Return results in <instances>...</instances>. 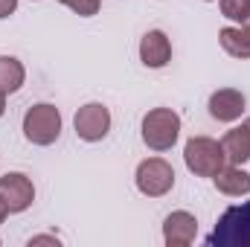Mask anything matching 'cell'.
I'll list each match as a JSON object with an SVG mask.
<instances>
[{
  "label": "cell",
  "mask_w": 250,
  "mask_h": 247,
  "mask_svg": "<svg viewBox=\"0 0 250 247\" xmlns=\"http://www.w3.org/2000/svg\"><path fill=\"white\" fill-rule=\"evenodd\" d=\"M209 247H250V201L224 209L215 230L207 239Z\"/></svg>",
  "instance_id": "cell-1"
},
{
  "label": "cell",
  "mask_w": 250,
  "mask_h": 247,
  "mask_svg": "<svg viewBox=\"0 0 250 247\" xmlns=\"http://www.w3.org/2000/svg\"><path fill=\"white\" fill-rule=\"evenodd\" d=\"M181 117L172 108H154L143 117V143L154 151H169L178 143Z\"/></svg>",
  "instance_id": "cell-2"
},
{
  "label": "cell",
  "mask_w": 250,
  "mask_h": 247,
  "mask_svg": "<svg viewBox=\"0 0 250 247\" xmlns=\"http://www.w3.org/2000/svg\"><path fill=\"white\" fill-rule=\"evenodd\" d=\"M184 160H187V169L198 178H215L227 163L221 143L209 137H192L184 148Z\"/></svg>",
  "instance_id": "cell-3"
},
{
  "label": "cell",
  "mask_w": 250,
  "mask_h": 247,
  "mask_svg": "<svg viewBox=\"0 0 250 247\" xmlns=\"http://www.w3.org/2000/svg\"><path fill=\"white\" fill-rule=\"evenodd\" d=\"M62 134V114L56 105L41 102L23 114V137L35 145H53Z\"/></svg>",
  "instance_id": "cell-4"
},
{
  "label": "cell",
  "mask_w": 250,
  "mask_h": 247,
  "mask_svg": "<svg viewBox=\"0 0 250 247\" xmlns=\"http://www.w3.org/2000/svg\"><path fill=\"white\" fill-rule=\"evenodd\" d=\"M175 186V169L163 157H148L137 166V189L148 198H163Z\"/></svg>",
  "instance_id": "cell-5"
},
{
  "label": "cell",
  "mask_w": 250,
  "mask_h": 247,
  "mask_svg": "<svg viewBox=\"0 0 250 247\" xmlns=\"http://www.w3.org/2000/svg\"><path fill=\"white\" fill-rule=\"evenodd\" d=\"M76 125V134L84 140V143H99L108 131H111V111L99 102H87L76 111L73 117Z\"/></svg>",
  "instance_id": "cell-6"
},
{
  "label": "cell",
  "mask_w": 250,
  "mask_h": 247,
  "mask_svg": "<svg viewBox=\"0 0 250 247\" xmlns=\"http://www.w3.org/2000/svg\"><path fill=\"white\" fill-rule=\"evenodd\" d=\"M0 201L6 204L9 212H23L35 201V186H32V181L26 175L9 172V175L0 178Z\"/></svg>",
  "instance_id": "cell-7"
},
{
  "label": "cell",
  "mask_w": 250,
  "mask_h": 247,
  "mask_svg": "<svg viewBox=\"0 0 250 247\" xmlns=\"http://www.w3.org/2000/svg\"><path fill=\"white\" fill-rule=\"evenodd\" d=\"M195 236H198V221H195L192 212L178 209V212L166 215V221H163V239H166L169 247H187L195 242Z\"/></svg>",
  "instance_id": "cell-8"
},
{
  "label": "cell",
  "mask_w": 250,
  "mask_h": 247,
  "mask_svg": "<svg viewBox=\"0 0 250 247\" xmlns=\"http://www.w3.org/2000/svg\"><path fill=\"white\" fill-rule=\"evenodd\" d=\"M169 59H172V41L166 38V32H160V29L146 32L140 41V62L151 70H160L169 64Z\"/></svg>",
  "instance_id": "cell-9"
},
{
  "label": "cell",
  "mask_w": 250,
  "mask_h": 247,
  "mask_svg": "<svg viewBox=\"0 0 250 247\" xmlns=\"http://www.w3.org/2000/svg\"><path fill=\"white\" fill-rule=\"evenodd\" d=\"M245 114V96L233 87H221L209 96V117L218 123H236Z\"/></svg>",
  "instance_id": "cell-10"
},
{
  "label": "cell",
  "mask_w": 250,
  "mask_h": 247,
  "mask_svg": "<svg viewBox=\"0 0 250 247\" xmlns=\"http://www.w3.org/2000/svg\"><path fill=\"white\" fill-rule=\"evenodd\" d=\"M221 148H224V157L227 163L233 166H242L250 160V131L248 125H239V128H230L221 140Z\"/></svg>",
  "instance_id": "cell-11"
},
{
  "label": "cell",
  "mask_w": 250,
  "mask_h": 247,
  "mask_svg": "<svg viewBox=\"0 0 250 247\" xmlns=\"http://www.w3.org/2000/svg\"><path fill=\"white\" fill-rule=\"evenodd\" d=\"M215 189L218 192H224V195H233V198H239V195H248L250 192V175L242 169V166H224L215 178Z\"/></svg>",
  "instance_id": "cell-12"
},
{
  "label": "cell",
  "mask_w": 250,
  "mask_h": 247,
  "mask_svg": "<svg viewBox=\"0 0 250 247\" xmlns=\"http://www.w3.org/2000/svg\"><path fill=\"white\" fill-rule=\"evenodd\" d=\"M218 41L224 53H230L233 59H250V35L242 26H224L218 32Z\"/></svg>",
  "instance_id": "cell-13"
},
{
  "label": "cell",
  "mask_w": 250,
  "mask_h": 247,
  "mask_svg": "<svg viewBox=\"0 0 250 247\" xmlns=\"http://www.w3.org/2000/svg\"><path fill=\"white\" fill-rule=\"evenodd\" d=\"M23 79H26V70L23 64L18 62L15 56H0V87L6 93H15L23 87Z\"/></svg>",
  "instance_id": "cell-14"
},
{
  "label": "cell",
  "mask_w": 250,
  "mask_h": 247,
  "mask_svg": "<svg viewBox=\"0 0 250 247\" xmlns=\"http://www.w3.org/2000/svg\"><path fill=\"white\" fill-rule=\"evenodd\" d=\"M221 15L227 21L245 23L250 18V0H221Z\"/></svg>",
  "instance_id": "cell-15"
},
{
  "label": "cell",
  "mask_w": 250,
  "mask_h": 247,
  "mask_svg": "<svg viewBox=\"0 0 250 247\" xmlns=\"http://www.w3.org/2000/svg\"><path fill=\"white\" fill-rule=\"evenodd\" d=\"M59 3H64L67 9H73L82 18H90V15L99 12V0H59Z\"/></svg>",
  "instance_id": "cell-16"
},
{
  "label": "cell",
  "mask_w": 250,
  "mask_h": 247,
  "mask_svg": "<svg viewBox=\"0 0 250 247\" xmlns=\"http://www.w3.org/2000/svg\"><path fill=\"white\" fill-rule=\"evenodd\" d=\"M18 9V0H0V18H9Z\"/></svg>",
  "instance_id": "cell-17"
},
{
  "label": "cell",
  "mask_w": 250,
  "mask_h": 247,
  "mask_svg": "<svg viewBox=\"0 0 250 247\" xmlns=\"http://www.w3.org/2000/svg\"><path fill=\"white\" fill-rule=\"evenodd\" d=\"M41 242H50V245H59V239H53V236H35L29 245H41Z\"/></svg>",
  "instance_id": "cell-18"
},
{
  "label": "cell",
  "mask_w": 250,
  "mask_h": 247,
  "mask_svg": "<svg viewBox=\"0 0 250 247\" xmlns=\"http://www.w3.org/2000/svg\"><path fill=\"white\" fill-rule=\"evenodd\" d=\"M3 114H6V90L0 87V117H3Z\"/></svg>",
  "instance_id": "cell-19"
},
{
  "label": "cell",
  "mask_w": 250,
  "mask_h": 247,
  "mask_svg": "<svg viewBox=\"0 0 250 247\" xmlns=\"http://www.w3.org/2000/svg\"><path fill=\"white\" fill-rule=\"evenodd\" d=\"M6 215H9V209H6V204L0 201V224H3V218H6Z\"/></svg>",
  "instance_id": "cell-20"
},
{
  "label": "cell",
  "mask_w": 250,
  "mask_h": 247,
  "mask_svg": "<svg viewBox=\"0 0 250 247\" xmlns=\"http://www.w3.org/2000/svg\"><path fill=\"white\" fill-rule=\"evenodd\" d=\"M242 29H245V32H248V35H250V18H248V21H245V23H242Z\"/></svg>",
  "instance_id": "cell-21"
},
{
  "label": "cell",
  "mask_w": 250,
  "mask_h": 247,
  "mask_svg": "<svg viewBox=\"0 0 250 247\" xmlns=\"http://www.w3.org/2000/svg\"><path fill=\"white\" fill-rule=\"evenodd\" d=\"M245 125H248V131H250V120H248V123H245Z\"/></svg>",
  "instance_id": "cell-22"
}]
</instances>
